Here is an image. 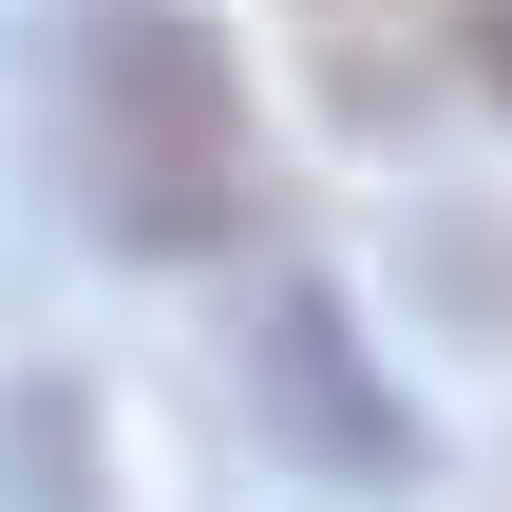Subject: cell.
I'll list each match as a JSON object with an SVG mask.
<instances>
[{"label":"cell","instance_id":"obj_1","mask_svg":"<svg viewBox=\"0 0 512 512\" xmlns=\"http://www.w3.org/2000/svg\"><path fill=\"white\" fill-rule=\"evenodd\" d=\"M57 190L95 247L190 266L247 228L266 152H247V76L190 0H57Z\"/></svg>","mask_w":512,"mask_h":512},{"label":"cell","instance_id":"obj_2","mask_svg":"<svg viewBox=\"0 0 512 512\" xmlns=\"http://www.w3.org/2000/svg\"><path fill=\"white\" fill-rule=\"evenodd\" d=\"M475 76H494V95H512V0H475Z\"/></svg>","mask_w":512,"mask_h":512}]
</instances>
